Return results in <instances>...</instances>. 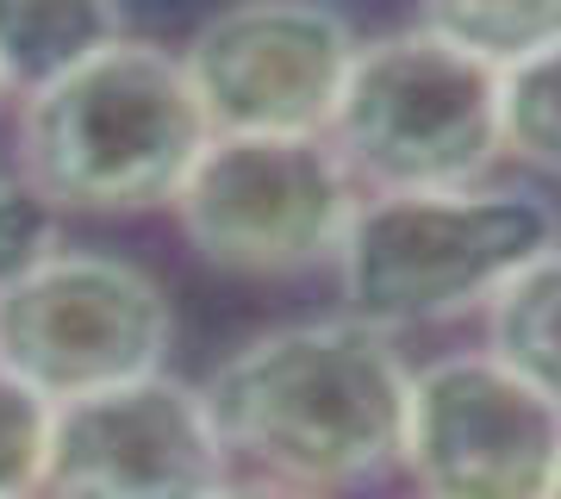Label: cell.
<instances>
[{
    "label": "cell",
    "mask_w": 561,
    "mask_h": 499,
    "mask_svg": "<svg viewBox=\"0 0 561 499\" xmlns=\"http://www.w3.org/2000/svg\"><path fill=\"white\" fill-rule=\"evenodd\" d=\"M356 50L324 0H238L194 32L181 69L213 138H324Z\"/></svg>",
    "instance_id": "obj_7"
},
{
    "label": "cell",
    "mask_w": 561,
    "mask_h": 499,
    "mask_svg": "<svg viewBox=\"0 0 561 499\" xmlns=\"http://www.w3.org/2000/svg\"><path fill=\"white\" fill-rule=\"evenodd\" d=\"M356 206L331 138H213L181 181L175 219L225 275H306L337 262Z\"/></svg>",
    "instance_id": "obj_6"
},
{
    "label": "cell",
    "mask_w": 561,
    "mask_h": 499,
    "mask_svg": "<svg viewBox=\"0 0 561 499\" xmlns=\"http://www.w3.org/2000/svg\"><path fill=\"white\" fill-rule=\"evenodd\" d=\"M405 375L387 331L362 319H319L262 331L206 381V412L225 456L287 487H356L400 462Z\"/></svg>",
    "instance_id": "obj_1"
},
{
    "label": "cell",
    "mask_w": 561,
    "mask_h": 499,
    "mask_svg": "<svg viewBox=\"0 0 561 499\" xmlns=\"http://www.w3.org/2000/svg\"><path fill=\"white\" fill-rule=\"evenodd\" d=\"M405 475L424 499H549L561 475V399L493 350L443 356L405 394Z\"/></svg>",
    "instance_id": "obj_8"
},
{
    "label": "cell",
    "mask_w": 561,
    "mask_h": 499,
    "mask_svg": "<svg viewBox=\"0 0 561 499\" xmlns=\"http://www.w3.org/2000/svg\"><path fill=\"white\" fill-rule=\"evenodd\" d=\"M169 331L162 287L125 257L44 250L0 281V368L50 406L162 375Z\"/></svg>",
    "instance_id": "obj_5"
},
{
    "label": "cell",
    "mask_w": 561,
    "mask_h": 499,
    "mask_svg": "<svg viewBox=\"0 0 561 499\" xmlns=\"http://www.w3.org/2000/svg\"><path fill=\"white\" fill-rule=\"evenodd\" d=\"M119 44V0H0V76L38 94Z\"/></svg>",
    "instance_id": "obj_10"
},
{
    "label": "cell",
    "mask_w": 561,
    "mask_h": 499,
    "mask_svg": "<svg viewBox=\"0 0 561 499\" xmlns=\"http://www.w3.org/2000/svg\"><path fill=\"white\" fill-rule=\"evenodd\" d=\"M213 144L181 57L119 38L76 76L20 100V181L50 213H150L175 206Z\"/></svg>",
    "instance_id": "obj_2"
},
{
    "label": "cell",
    "mask_w": 561,
    "mask_h": 499,
    "mask_svg": "<svg viewBox=\"0 0 561 499\" xmlns=\"http://www.w3.org/2000/svg\"><path fill=\"white\" fill-rule=\"evenodd\" d=\"M505 150L542 175H561V44L500 76Z\"/></svg>",
    "instance_id": "obj_13"
},
{
    "label": "cell",
    "mask_w": 561,
    "mask_h": 499,
    "mask_svg": "<svg viewBox=\"0 0 561 499\" xmlns=\"http://www.w3.org/2000/svg\"><path fill=\"white\" fill-rule=\"evenodd\" d=\"M44 238H50V206L25 181H0V281L38 262L50 250Z\"/></svg>",
    "instance_id": "obj_15"
},
{
    "label": "cell",
    "mask_w": 561,
    "mask_h": 499,
    "mask_svg": "<svg viewBox=\"0 0 561 499\" xmlns=\"http://www.w3.org/2000/svg\"><path fill=\"white\" fill-rule=\"evenodd\" d=\"M486 350L512 375L561 399V243L486 306Z\"/></svg>",
    "instance_id": "obj_11"
},
{
    "label": "cell",
    "mask_w": 561,
    "mask_h": 499,
    "mask_svg": "<svg viewBox=\"0 0 561 499\" xmlns=\"http://www.w3.org/2000/svg\"><path fill=\"white\" fill-rule=\"evenodd\" d=\"M549 499H561V475H556V494H549Z\"/></svg>",
    "instance_id": "obj_18"
},
{
    "label": "cell",
    "mask_w": 561,
    "mask_h": 499,
    "mask_svg": "<svg viewBox=\"0 0 561 499\" xmlns=\"http://www.w3.org/2000/svg\"><path fill=\"white\" fill-rule=\"evenodd\" d=\"M561 238L537 194L443 188V194H375L337 250L350 319L375 331L443 325L486 313Z\"/></svg>",
    "instance_id": "obj_3"
},
{
    "label": "cell",
    "mask_w": 561,
    "mask_h": 499,
    "mask_svg": "<svg viewBox=\"0 0 561 499\" xmlns=\"http://www.w3.org/2000/svg\"><path fill=\"white\" fill-rule=\"evenodd\" d=\"M225 462L206 399L144 375L50 412L38 499H213Z\"/></svg>",
    "instance_id": "obj_9"
},
{
    "label": "cell",
    "mask_w": 561,
    "mask_h": 499,
    "mask_svg": "<svg viewBox=\"0 0 561 499\" xmlns=\"http://www.w3.org/2000/svg\"><path fill=\"white\" fill-rule=\"evenodd\" d=\"M324 138L375 194L481 188L505 150L500 69L443 44L424 25L375 38L356 50Z\"/></svg>",
    "instance_id": "obj_4"
},
{
    "label": "cell",
    "mask_w": 561,
    "mask_h": 499,
    "mask_svg": "<svg viewBox=\"0 0 561 499\" xmlns=\"http://www.w3.org/2000/svg\"><path fill=\"white\" fill-rule=\"evenodd\" d=\"M50 399L0 368V499H38L44 450H50Z\"/></svg>",
    "instance_id": "obj_14"
},
{
    "label": "cell",
    "mask_w": 561,
    "mask_h": 499,
    "mask_svg": "<svg viewBox=\"0 0 561 499\" xmlns=\"http://www.w3.org/2000/svg\"><path fill=\"white\" fill-rule=\"evenodd\" d=\"M419 25L505 76L561 44V0H424Z\"/></svg>",
    "instance_id": "obj_12"
},
{
    "label": "cell",
    "mask_w": 561,
    "mask_h": 499,
    "mask_svg": "<svg viewBox=\"0 0 561 499\" xmlns=\"http://www.w3.org/2000/svg\"><path fill=\"white\" fill-rule=\"evenodd\" d=\"M7 94H13V88H7V76H0V100H7Z\"/></svg>",
    "instance_id": "obj_17"
},
{
    "label": "cell",
    "mask_w": 561,
    "mask_h": 499,
    "mask_svg": "<svg viewBox=\"0 0 561 499\" xmlns=\"http://www.w3.org/2000/svg\"><path fill=\"white\" fill-rule=\"evenodd\" d=\"M213 499H324V494H312V487H287V480H225Z\"/></svg>",
    "instance_id": "obj_16"
}]
</instances>
